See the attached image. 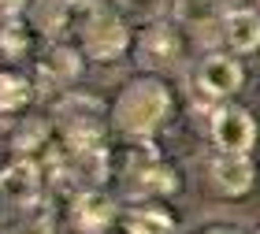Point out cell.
Wrapping results in <instances>:
<instances>
[{
	"label": "cell",
	"instance_id": "cell-1",
	"mask_svg": "<svg viewBox=\"0 0 260 234\" xmlns=\"http://www.w3.org/2000/svg\"><path fill=\"white\" fill-rule=\"evenodd\" d=\"M175 108V93L156 71H141L119 89L112 104V126L123 138H152L168 123Z\"/></svg>",
	"mask_w": 260,
	"mask_h": 234
},
{
	"label": "cell",
	"instance_id": "cell-2",
	"mask_svg": "<svg viewBox=\"0 0 260 234\" xmlns=\"http://www.w3.org/2000/svg\"><path fill=\"white\" fill-rule=\"evenodd\" d=\"M78 26V49L86 52V60L97 63H115L130 52V22L123 19V11L112 4H89L82 11Z\"/></svg>",
	"mask_w": 260,
	"mask_h": 234
},
{
	"label": "cell",
	"instance_id": "cell-3",
	"mask_svg": "<svg viewBox=\"0 0 260 234\" xmlns=\"http://www.w3.org/2000/svg\"><path fill=\"white\" fill-rule=\"evenodd\" d=\"M138 149L123 160V179L138 197H152V201H168V197L182 193V175L171 160H164L156 149L149 145V138H130Z\"/></svg>",
	"mask_w": 260,
	"mask_h": 234
},
{
	"label": "cell",
	"instance_id": "cell-4",
	"mask_svg": "<svg viewBox=\"0 0 260 234\" xmlns=\"http://www.w3.org/2000/svg\"><path fill=\"white\" fill-rule=\"evenodd\" d=\"M130 52H134V60L141 71H175L182 60H186V38L179 30L171 26V22H145L141 34L134 41H130Z\"/></svg>",
	"mask_w": 260,
	"mask_h": 234
},
{
	"label": "cell",
	"instance_id": "cell-5",
	"mask_svg": "<svg viewBox=\"0 0 260 234\" xmlns=\"http://www.w3.org/2000/svg\"><path fill=\"white\" fill-rule=\"evenodd\" d=\"M208 134H212V145H216L219 153H253L256 138H260V126H256L249 108L219 101V104H212Z\"/></svg>",
	"mask_w": 260,
	"mask_h": 234
},
{
	"label": "cell",
	"instance_id": "cell-6",
	"mask_svg": "<svg viewBox=\"0 0 260 234\" xmlns=\"http://www.w3.org/2000/svg\"><path fill=\"white\" fill-rule=\"evenodd\" d=\"M242 82H245V71H242V63H238L234 52H208L193 71V86L208 104L231 101L234 93L242 89Z\"/></svg>",
	"mask_w": 260,
	"mask_h": 234
},
{
	"label": "cell",
	"instance_id": "cell-7",
	"mask_svg": "<svg viewBox=\"0 0 260 234\" xmlns=\"http://www.w3.org/2000/svg\"><path fill=\"white\" fill-rule=\"evenodd\" d=\"M115 219H119V205L101 186H82L71 197V227L78 234H108L115 230Z\"/></svg>",
	"mask_w": 260,
	"mask_h": 234
},
{
	"label": "cell",
	"instance_id": "cell-8",
	"mask_svg": "<svg viewBox=\"0 0 260 234\" xmlns=\"http://www.w3.org/2000/svg\"><path fill=\"white\" fill-rule=\"evenodd\" d=\"M208 171H212V190L227 201H242L256 182V168L249 153H216Z\"/></svg>",
	"mask_w": 260,
	"mask_h": 234
},
{
	"label": "cell",
	"instance_id": "cell-9",
	"mask_svg": "<svg viewBox=\"0 0 260 234\" xmlns=\"http://www.w3.org/2000/svg\"><path fill=\"white\" fill-rule=\"evenodd\" d=\"M41 190H45V179H41V160L38 156H22L19 153L4 171H0V193H4L8 201H15V205L38 201Z\"/></svg>",
	"mask_w": 260,
	"mask_h": 234
},
{
	"label": "cell",
	"instance_id": "cell-10",
	"mask_svg": "<svg viewBox=\"0 0 260 234\" xmlns=\"http://www.w3.org/2000/svg\"><path fill=\"white\" fill-rule=\"evenodd\" d=\"M219 38L234 56L260 52V11L256 8H231L219 19Z\"/></svg>",
	"mask_w": 260,
	"mask_h": 234
},
{
	"label": "cell",
	"instance_id": "cell-11",
	"mask_svg": "<svg viewBox=\"0 0 260 234\" xmlns=\"http://www.w3.org/2000/svg\"><path fill=\"white\" fill-rule=\"evenodd\" d=\"M82 67H86V52L78 49V45H71L63 38H52L41 45L38 52V71L56 82V86H67V82H75L82 75Z\"/></svg>",
	"mask_w": 260,
	"mask_h": 234
},
{
	"label": "cell",
	"instance_id": "cell-12",
	"mask_svg": "<svg viewBox=\"0 0 260 234\" xmlns=\"http://www.w3.org/2000/svg\"><path fill=\"white\" fill-rule=\"evenodd\" d=\"M38 34H34L26 15H8L0 19V60L8 63H26L38 60Z\"/></svg>",
	"mask_w": 260,
	"mask_h": 234
},
{
	"label": "cell",
	"instance_id": "cell-13",
	"mask_svg": "<svg viewBox=\"0 0 260 234\" xmlns=\"http://www.w3.org/2000/svg\"><path fill=\"white\" fill-rule=\"evenodd\" d=\"M115 230L119 234H175L179 223L160 205H130V208H119Z\"/></svg>",
	"mask_w": 260,
	"mask_h": 234
},
{
	"label": "cell",
	"instance_id": "cell-14",
	"mask_svg": "<svg viewBox=\"0 0 260 234\" xmlns=\"http://www.w3.org/2000/svg\"><path fill=\"white\" fill-rule=\"evenodd\" d=\"M34 97H38V86L26 71L19 67H0V115H19L26 112Z\"/></svg>",
	"mask_w": 260,
	"mask_h": 234
},
{
	"label": "cell",
	"instance_id": "cell-15",
	"mask_svg": "<svg viewBox=\"0 0 260 234\" xmlns=\"http://www.w3.org/2000/svg\"><path fill=\"white\" fill-rule=\"evenodd\" d=\"M175 15L190 30H212V26L219 30L223 8H219V0H175Z\"/></svg>",
	"mask_w": 260,
	"mask_h": 234
},
{
	"label": "cell",
	"instance_id": "cell-16",
	"mask_svg": "<svg viewBox=\"0 0 260 234\" xmlns=\"http://www.w3.org/2000/svg\"><path fill=\"white\" fill-rule=\"evenodd\" d=\"M115 8L123 11L126 22H156L160 11H164V0H115Z\"/></svg>",
	"mask_w": 260,
	"mask_h": 234
},
{
	"label": "cell",
	"instance_id": "cell-17",
	"mask_svg": "<svg viewBox=\"0 0 260 234\" xmlns=\"http://www.w3.org/2000/svg\"><path fill=\"white\" fill-rule=\"evenodd\" d=\"M201 234H245V230L234 227V223H212V227H205Z\"/></svg>",
	"mask_w": 260,
	"mask_h": 234
},
{
	"label": "cell",
	"instance_id": "cell-18",
	"mask_svg": "<svg viewBox=\"0 0 260 234\" xmlns=\"http://www.w3.org/2000/svg\"><path fill=\"white\" fill-rule=\"evenodd\" d=\"M249 234H260V223H256V227H253V230H249Z\"/></svg>",
	"mask_w": 260,
	"mask_h": 234
},
{
	"label": "cell",
	"instance_id": "cell-19",
	"mask_svg": "<svg viewBox=\"0 0 260 234\" xmlns=\"http://www.w3.org/2000/svg\"><path fill=\"white\" fill-rule=\"evenodd\" d=\"M253 8H256V11H260V0H253Z\"/></svg>",
	"mask_w": 260,
	"mask_h": 234
},
{
	"label": "cell",
	"instance_id": "cell-20",
	"mask_svg": "<svg viewBox=\"0 0 260 234\" xmlns=\"http://www.w3.org/2000/svg\"><path fill=\"white\" fill-rule=\"evenodd\" d=\"M0 4H8V0H0ZM11 4H15V0H11Z\"/></svg>",
	"mask_w": 260,
	"mask_h": 234
}]
</instances>
